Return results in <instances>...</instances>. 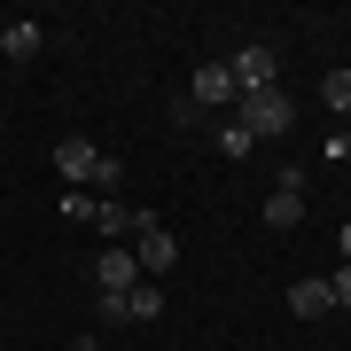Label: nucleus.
Here are the masks:
<instances>
[{
    "mask_svg": "<svg viewBox=\"0 0 351 351\" xmlns=\"http://www.w3.org/2000/svg\"><path fill=\"white\" fill-rule=\"evenodd\" d=\"M234 125L250 133V141H281L289 125H297V101H289L281 86H258V94H242V101H234Z\"/></svg>",
    "mask_w": 351,
    "mask_h": 351,
    "instance_id": "obj_1",
    "label": "nucleus"
},
{
    "mask_svg": "<svg viewBox=\"0 0 351 351\" xmlns=\"http://www.w3.org/2000/svg\"><path fill=\"white\" fill-rule=\"evenodd\" d=\"M125 250H133V265H141V274H172V265H180V242L172 234H164V226L149 219V226H141V234L125 242Z\"/></svg>",
    "mask_w": 351,
    "mask_h": 351,
    "instance_id": "obj_2",
    "label": "nucleus"
},
{
    "mask_svg": "<svg viewBox=\"0 0 351 351\" xmlns=\"http://www.w3.org/2000/svg\"><path fill=\"white\" fill-rule=\"evenodd\" d=\"M133 281H149V274L133 265V250H125V242H110V250L94 258V289H101V297H125Z\"/></svg>",
    "mask_w": 351,
    "mask_h": 351,
    "instance_id": "obj_3",
    "label": "nucleus"
},
{
    "mask_svg": "<svg viewBox=\"0 0 351 351\" xmlns=\"http://www.w3.org/2000/svg\"><path fill=\"white\" fill-rule=\"evenodd\" d=\"M226 101H242L234 94V71H226V63H203L188 78V110H226Z\"/></svg>",
    "mask_w": 351,
    "mask_h": 351,
    "instance_id": "obj_4",
    "label": "nucleus"
},
{
    "mask_svg": "<svg viewBox=\"0 0 351 351\" xmlns=\"http://www.w3.org/2000/svg\"><path fill=\"white\" fill-rule=\"evenodd\" d=\"M226 71H234V94H258V86H274L281 55L274 47H242V55H226Z\"/></svg>",
    "mask_w": 351,
    "mask_h": 351,
    "instance_id": "obj_5",
    "label": "nucleus"
},
{
    "mask_svg": "<svg viewBox=\"0 0 351 351\" xmlns=\"http://www.w3.org/2000/svg\"><path fill=\"white\" fill-rule=\"evenodd\" d=\"M297 219H304V172H281L265 195V226H297Z\"/></svg>",
    "mask_w": 351,
    "mask_h": 351,
    "instance_id": "obj_6",
    "label": "nucleus"
},
{
    "mask_svg": "<svg viewBox=\"0 0 351 351\" xmlns=\"http://www.w3.org/2000/svg\"><path fill=\"white\" fill-rule=\"evenodd\" d=\"M289 313H297V320L336 313V289H328V274H313V281H297V289H289Z\"/></svg>",
    "mask_w": 351,
    "mask_h": 351,
    "instance_id": "obj_7",
    "label": "nucleus"
},
{
    "mask_svg": "<svg viewBox=\"0 0 351 351\" xmlns=\"http://www.w3.org/2000/svg\"><path fill=\"white\" fill-rule=\"evenodd\" d=\"M94 226H101V234H110V242H133L141 226H149V211H125V203L110 195V203H101V211H94Z\"/></svg>",
    "mask_w": 351,
    "mask_h": 351,
    "instance_id": "obj_8",
    "label": "nucleus"
},
{
    "mask_svg": "<svg viewBox=\"0 0 351 351\" xmlns=\"http://www.w3.org/2000/svg\"><path fill=\"white\" fill-rule=\"evenodd\" d=\"M94 164H101L94 141H63V149H55V172H63L71 188H78V180H94Z\"/></svg>",
    "mask_w": 351,
    "mask_h": 351,
    "instance_id": "obj_9",
    "label": "nucleus"
},
{
    "mask_svg": "<svg viewBox=\"0 0 351 351\" xmlns=\"http://www.w3.org/2000/svg\"><path fill=\"white\" fill-rule=\"evenodd\" d=\"M39 47H47V39H39V24H16V16H8V32H0V55H8V63H39Z\"/></svg>",
    "mask_w": 351,
    "mask_h": 351,
    "instance_id": "obj_10",
    "label": "nucleus"
},
{
    "mask_svg": "<svg viewBox=\"0 0 351 351\" xmlns=\"http://www.w3.org/2000/svg\"><path fill=\"white\" fill-rule=\"evenodd\" d=\"M156 313H164V289L156 281H133L125 289V320H156Z\"/></svg>",
    "mask_w": 351,
    "mask_h": 351,
    "instance_id": "obj_11",
    "label": "nucleus"
},
{
    "mask_svg": "<svg viewBox=\"0 0 351 351\" xmlns=\"http://www.w3.org/2000/svg\"><path fill=\"white\" fill-rule=\"evenodd\" d=\"M320 101H328L336 117H351V71H328V78H320Z\"/></svg>",
    "mask_w": 351,
    "mask_h": 351,
    "instance_id": "obj_12",
    "label": "nucleus"
},
{
    "mask_svg": "<svg viewBox=\"0 0 351 351\" xmlns=\"http://www.w3.org/2000/svg\"><path fill=\"white\" fill-rule=\"evenodd\" d=\"M94 211H101V195H86V188H63V219H78V226H94Z\"/></svg>",
    "mask_w": 351,
    "mask_h": 351,
    "instance_id": "obj_13",
    "label": "nucleus"
},
{
    "mask_svg": "<svg viewBox=\"0 0 351 351\" xmlns=\"http://www.w3.org/2000/svg\"><path fill=\"white\" fill-rule=\"evenodd\" d=\"M94 188H101V203H110L117 188H125V164H117V156H101V164H94Z\"/></svg>",
    "mask_w": 351,
    "mask_h": 351,
    "instance_id": "obj_14",
    "label": "nucleus"
},
{
    "mask_svg": "<svg viewBox=\"0 0 351 351\" xmlns=\"http://www.w3.org/2000/svg\"><path fill=\"white\" fill-rule=\"evenodd\" d=\"M250 149H258V141L242 133V125H219V156H250Z\"/></svg>",
    "mask_w": 351,
    "mask_h": 351,
    "instance_id": "obj_15",
    "label": "nucleus"
},
{
    "mask_svg": "<svg viewBox=\"0 0 351 351\" xmlns=\"http://www.w3.org/2000/svg\"><path fill=\"white\" fill-rule=\"evenodd\" d=\"M328 289H336V313H351V265H336V274H328Z\"/></svg>",
    "mask_w": 351,
    "mask_h": 351,
    "instance_id": "obj_16",
    "label": "nucleus"
},
{
    "mask_svg": "<svg viewBox=\"0 0 351 351\" xmlns=\"http://www.w3.org/2000/svg\"><path fill=\"white\" fill-rule=\"evenodd\" d=\"M71 351H101V343H94V336H71Z\"/></svg>",
    "mask_w": 351,
    "mask_h": 351,
    "instance_id": "obj_17",
    "label": "nucleus"
},
{
    "mask_svg": "<svg viewBox=\"0 0 351 351\" xmlns=\"http://www.w3.org/2000/svg\"><path fill=\"white\" fill-rule=\"evenodd\" d=\"M343 265H351V226H343Z\"/></svg>",
    "mask_w": 351,
    "mask_h": 351,
    "instance_id": "obj_18",
    "label": "nucleus"
},
{
    "mask_svg": "<svg viewBox=\"0 0 351 351\" xmlns=\"http://www.w3.org/2000/svg\"><path fill=\"white\" fill-rule=\"evenodd\" d=\"M0 32H8V16H0Z\"/></svg>",
    "mask_w": 351,
    "mask_h": 351,
    "instance_id": "obj_19",
    "label": "nucleus"
}]
</instances>
